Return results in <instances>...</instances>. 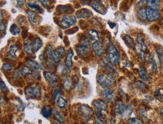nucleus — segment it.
Listing matches in <instances>:
<instances>
[{
    "label": "nucleus",
    "instance_id": "nucleus-1",
    "mask_svg": "<svg viewBox=\"0 0 163 124\" xmlns=\"http://www.w3.org/2000/svg\"><path fill=\"white\" fill-rule=\"evenodd\" d=\"M136 50H137V53L138 54L139 58L142 62H145V53H146V50H147V47H146V44H145L144 39H143V36L141 35H138L136 38Z\"/></svg>",
    "mask_w": 163,
    "mask_h": 124
},
{
    "label": "nucleus",
    "instance_id": "nucleus-2",
    "mask_svg": "<svg viewBox=\"0 0 163 124\" xmlns=\"http://www.w3.org/2000/svg\"><path fill=\"white\" fill-rule=\"evenodd\" d=\"M98 83H99L100 86H102L104 89L109 88L111 86H113L115 83L116 79L115 77L112 74H101L97 78Z\"/></svg>",
    "mask_w": 163,
    "mask_h": 124
},
{
    "label": "nucleus",
    "instance_id": "nucleus-3",
    "mask_svg": "<svg viewBox=\"0 0 163 124\" xmlns=\"http://www.w3.org/2000/svg\"><path fill=\"white\" fill-rule=\"evenodd\" d=\"M107 53H108V58L110 62L114 65H119L120 61V56L119 53L113 44H109L107 47Z\"/></svg>",
    "mask_w": 163,
    "mask_h": 124
},
{
    "label": "nucleus",
    "instance_id": "nucleus-4",
    "mask_svg": "<svg viewBox=\"0 0 163 124\" xmlns=\"http://www.w3.org/2000/svg\"><path fill=\"white\" fill-rule=\"evenodd\" d=\"M25 94L26 98H39L41 97V88L39 86H28L25 89Z\"/></svg>",
    "mask_w": 163,
    "mask_h": 124
},
{
    "label": "nucleus",
    "instance_id": "nucleus-5",
    "mask_svg": "<svg viewBox=\"0 0 163 124\" xmlns=\"http://www.w3.org/2000/svg\"><path fill=\"white\" fill-rule=\"evenodd\" d=\"M60 26L63 29H67L71 26H74L76 23V17L71 15H65L60 20Z\"/></svg>",
    "mask_w": 163,
    "mask_h": 124
},
{
    "label": "nucleus",
    "instance_id": "nucleus-6",
    "mask_svg": "<svg viewBox=\"0 0 163 124\" xmlns=\"http://www.w3.org/2000/svg\"><path fill=\"white\" fill-rule=\"evenodd\" d=\"M45 51L47 53V56L50 58V59L51 61H53L55 63H59L61 60V56L59 53H57L56 50H52V47L50 45L47 46L45 48Z\"/></svg>",
    "mask_w": 163,
    "mask_h": 124
},
{
    "label": "nucleus",
    "instance_id": "nucleus-7",
    "mask_svg": "<svg viewBox=\"0 0 163 124\" xmlns=\"http://www.w3.org/2000/svg\"><path fill=\"white\" fill-rule=\"evenodd\" d=\"M79 112H80V115L86 120L90 119L92 115V110L91 109L90 107H89L86 104H82L80 107V108H79Z\"/></svg>",
    "mask_w": 163,
    "mask_h": 124
},
{
    "label": "nucleus",
    "instance_id": "nucleus-8",
    "mask_svg": "<svg viewBox=\"0 0 163 124\" xmlns=\"http://www.w3.org/2000/svg\"><path fill=\"white\" fill-rule=\"evenodd\" d=\"M161 17V14L158 10H154L152 8L146 9V18L149 21H155Z\"/></svg>",
    "mask_w": 163,
    "mask_h": 124
},
{
    "label": "nucleus",
    "instance_id": "nucleus-9",
    "mask_svg": "<svg viewBox=\"0 0 163 124\" xmlns=\"http://www.w3.org/2000/svg\"><path fill=\"white\" fill-rule=\"evenodd\" d=\"M101 96L106 101L111 102L114 99L115 95L113 90L110 89L109 88H106V89H104L101 91Z\"/></svg>",
    "mask_w": 163,
    "mask_h": 124
},
{
    "label": "nucleus",
    "instance_id": "nucleus-10",
    "mask_svg": "<svg viewBox=\"0 0 163 124\" xmlns=\"http://www.w3.org/2000/svg\"><path fill=\"white\" fill-rule=\"evenodd\" d=\"M100 65H101V66L104 68V69H106L107 71H109V72H110V73L116 72V71H115L114 68H113V64L110 62V59H109L108 57L103 58V59L100 61Z\"/></svg>",
    "mask_w": 163,
    "mask_h": 124
},
{
    "label": "nucleus",
    "instance_id": "nucleus-11",
    "mask_svg": "<svg viewBox=\"0 0 163 124\" xmlns=\"http://www.w3.org/2000/svg\"><path fill=\"white\" fill-rule=\"evenodd\" d=\"M44 76L51 87L56 86V83H57V77L54 74L50 72V71H44Z\"/></svg>",
    "mask_w": 163,
    "mask_h": 124
},
{
    "label": "nucleus",
    "instance_id": "nucleus-12",
    "mask_svg": "<svg viewBox=\"0 0 163 124\" xmlns=\"http://www.w3.org/2000/svg\"><path fill=\"white\" fill-rule=\"evenodd\" d=\"M90 5L96 12L98 13V14H102V15H104V14H105L106 13H107V9H106L105 7L103 5H101V4H100L99 2L92 1V2H91Z\"/></svg>",
    "mask_w": 163,
    "mask_h": 124
},
{
    "label": "nucleus",
    "instance_id": "nucleus-13",
    "mask_svg": "<svg viewBox=\"0 0 163 124\" xmlns=\"http://www.w3.org/2000/svg\"><path fill=\"white\" fill-rule=\"evenodd\" d=\"M92 104H93L94 107H95V108L98 110H102L103 111V110H107V103H106L104 100H101V99L95 100V101H93Z\"/></svg>",
    "mask_w": 163,
    "mask_h": 124
},
{
    "label": "nucleus",
    "instance_id": "nucleus-14",
    "mask_svg": "<svg viewBox=\"0 0 163 124\" xmlns=\"http://www.w3.org/2000/svg\"><path fill=\"white\" fill-rule=\"evenodd\" d=\"M92 12L90 11L87 9H85V8H83V9L79 10L77 12H76V17L77 18H89V17L92 16Z\"/></svg>",
    "mask_w": 163,
    "mask_h": 124
},
{
    "label": "nucleus",
    "instance_id": "nucleus-15",
    "mask_svg": "<svg viewBox=\"0 0 163 124\" xmlns=\"http://www.w3.org/2000/svg\"><path fill=\"white\" fill-rule=\"evenodd\" d=\"M138 74H139V77H140V79H141L143 81L149 82V80H150V77H149V74H147V71H146V70L145 69L144 67L140 66V68H139Z\"/></svg>",
    "mask_w": 163,
    "mask_h": 124
},
{
    "label": "nucleus",
    "instance_id": "nucleus-16",
    "mask_svg": "<svg viewBox=\"0 0 163 124\" xmlns=\"http://www.w3.org/2000/svg\"><path fill=\"white\" fill-rule=\"evenodd\" d=\"M92 49H93L94 52L97 56H100L104 52V48L102 47V44L99 42L98 41H94L92 44Z\"/></svg>",
    "mask_w": 163,
    "mask_h": 124
},
{
    "label": "nucleus",
    "instance_id": "nucleus-17",
    "mask_svg": "<svg viewBox=\"0 0 163 124\" xmlns=\"http://www.w3.org/2000/svg\"><path fill=\"white\" fill-rule=\"evenodd\" d=\"M26 62H27L28 66L30 67L34 71H38V70L43 69L42 65L38 63V62H37L36 61H34L32 60V59H27Z\"/></svg>",
    "mask_w": 163,
    "mask_h": 124
},
{
    "label": "nucleus",
    "instance_id": "nucleus-18",
    "mask_svg": "<svg viewBox=\"0 0 163 124\" xmlns=\"http://www.w3.org/2000/svg\"><path fill=\"white\" fill-rule=\"evenodd\" d=\"M131 113H132V107L130 104H125L124 105L123 110H122L120 116L122 118H126L129 116Z\"/></svg>",
    "mask_w": 163,
    "mask_h": 124
},
{
    "label": "nucleus",
    "instance_id": "nucleus-19",
    "mask_svg": "<svg viewBox=\"0 0 163 124\" xmlns=\"http://www.w3.org/2000/svg\"><path fill=\"white\" fill-rule=\"evenodd\" d=\"M124 104L121 100H118L116 101L114 105V112L116 113V115L117 116H120L121 113H122V110H123Z\"/></svg>",
    "mask_w": 163,
    "mask_h": 124
},
{
    "label": "nucleus",
    "instance_id": "nucleus-20",
    "mask_svg": "<svg viewBox=\"0 0 163 124\" xmlns=\"http://www.w3.org/2000/svg\"><path fill=\"white\" fill-rule=\"evenodd\" d=\"M56 104L59 108H65L68 105V103H67V101L65 100V98H63L62 96H60V95H58L56 97Z\"/></svg>",
    "mask_w": 163,
    "mask_h": 124
},
{
    "label": "nucleus",
    "instance_id": "nucleus-21",
    "mask_svg": "<svg viewBox=\"0 0 163 124\" xmlns=\"http://www.w3.org/2000/svg\"><path fill=\"white\" fill-rule=\"evenodd\" d=\"M76 50H77L79 56H84L85 55H86V53L89 51V47H88V46L80 44V45H78L76 47Z\"/></svg>",
    "mask_w": 163,
    "mask_h": 124
},
{
    "label": "nucleus",
    "instance_id": "nucleus-22",
    "mask_svg": "<svg viewBox=\"0 0 163 124\" xmlns=\"http://www.w3.org/2000/svg\"><path fill=\"white\" fill-rule=\"evenodd\" d=\"M26 14L28 15V19H29V22H30L32 24L35 25L38 23V18H37V15L35 14V13L33 11H26Z\"/></svg>",
    "mask_w": 163,
    "mask_h": 124
},
{
    "label": "nucleus",
    "instance_id": "nucleus-23",
    "mask_svg": "<svg viewBox=\"0 0 163 124\" xmlns=\"http://www.w3.org/2000/svg\"><path fill=\"white\" fill-rule=\"evenodd\" d=\"M146 5L149 8L158 10L160 7V0H148Z\"/></svg>",
    "mask_w": 163,
    "mask_h": 124
},
{
    "label": "nucleus",
    "instance_id": "nucleus-24",
    "mask_svg": "<svg viewBox=\"0 0 163 124\" xmlns=\"http://www.w3.org/2000/svg\"><path fill=\"white\" fill-rule=\"evenodd\" d=\"M72 57H73L72 50H68V53H67V55H66V59H65V65L69 68V69L71 68V66H72V65H73Z\"/></svg>",
    "mask_w": 163,
    "mask_h": 124
},
{
    "label": "nucleus",
    "instance_id": "nucleus-25",
    "mask_svg": "<svg viewBox=\"0 0 163 124\" xmlns=\"http://www.w3.org/2000/svg\"><path fill=\"white\" fill-rule=\"evenodd\" d=\"M123 40L128 47H131V48H135L136 44L135 43H134V41L133 40V38H131V36H129V35H124Z\"/></svg>",
    "mask_w": 163,
    "mask_h": 124
},
{
    "label": "nucleus",
    "instance_id": "nucleus-26",
    "mask_svg": "<svg viewBox=\"0 0 163 124\" xmlns=\"http://www.w3.org/2000/svg\"><path fill=\"white\" fill-rule=\"evenodd\" d=\"M41 113L45 118H49L51 116L52 113H53V109H52V107H49V106H44L41 108Z\"/></svg>",
    "mask_w": 163,
    "mask_h": 124
},
{
    "label": "nucleus",
    "instance_id": "nucleus-27",
    "mask_svg": "<svg viewBox=\"0 0 163 124\" xmlns=\"http://www.w3.org/2000/svg\"><path fill=\"white\" fill-rule=\"evenodd\" d=\"M137 17L141 21H145V20H147V18H146V9L143 8H140L137 12Z\"/></svg>",
    "mask_w": 163,
    "mask_h": 124
},
{
    "label": "nucleus",
    "instance_id": "nucleus-28",
    "mask_svg": "<svg viewBox=\"0 0 163 124\" xmlns=\"http://www.w3.org/2000/svg\"><path fill=\"white\" fill-rule=\"evenodd\" d=\"M43 42L41 41V39H40L39 38H36L34 41L32 42V48H33L34 52H37L41 47H42Z\"/></svg>",
    "mask_w": 163,
    "mask_h": 124
},
{
    "label": "nucleus",
    "instance_id": "nucleus-29",
    "mask_svg": "<svg viewBox=\"0 0 163 124\" xmlns=\"http://www.w3.org/2000/svg\"><path fill=\"white\" fill-rule=\"evenodd\" d=\"M18 50H19V48L17 46L11 45V47H10L9 53H8V55L9 56V57L11 58V59H15L16 54H17V53Z\"/></svg>",
    "mask_w": 163,
    "mask_h": 124
},
{
    "label": "nucleus",
    "instance_id": "nucleus-30",
    "mask_svg": "<svg viewBox=\"0 0 163 124\" xmlns=\"http://www.w3.org/2000/svg\"><path fill=\"white\" fill-rule=\"evenodd\" d=\"M149 63H150V65H151V71H152V72H154V73L156 72L157 65H156V63H155V58H154L153 54H152V53H151V54L149 55Z\"/></svg>",
    "mask_w": 163,
    "mask_h": 124
},
{
    "label": "nucleus",
    "instance_id": "nucleus-31",
    "mask_svg": "<svg viewBox=\"0 0 163 124\" xmlns=\"http://www.w3.org/2000/svg\"><path fill=\"white\" fill-rule=\"evenodd\" d=\"M24 51L27 54H32L33 52V48H32V44H31L30 41L26 40L24 44Z\"/></svg>",
    "mask_w": 163,
    "mask_h": 124
},
{
    "label": "nucleus",
    "instance_id": "nucleus-32",
    "mask_svg": "<svg viewBox=\"0 0 163 124\" xmlns=\"http://www.w3.org/2000/svg\"><path fill=\"white\" fill-rule=\"evenodd\" d=\"M88 35H89V38H90L91 40L94 41H98V38H99V36H98V33L97 32V31L94 30V29H90V30L88 31Z\"/></svg>",
    "mask_w": 163,
    "mask_h": 124
},
{
    "label": "nucleus",
    "instance_id": "nucleus-33",
    "mask_svg": "<svg viewBox=\"0 0 163 124\" xmlns=\"http://www.w3.org/2000/svg\"><path fill=\"white\" fill-rule=\"evenodd\" d=\"M63 87L64 89H66V90L70 91L73 88V84H72V81L70 78H65V80L63 81Z\"/></svg>",
    "mask_w": 163,
    "mask_h": 124
},
{
    "label": "nucleus",
    "instance_id": "nucleus-34",
    "mask_svg": "<svg viewBox=\"0 0 163 124\" xmlns=\"http://www.w3.org/2000/svg\"><path fill=\"white\" fill-rule=\"evenodd\" d=\"M10 32H11L13 35H20L21 31H20V29L17 25L12 24L11 27H10Z\"/></svg>",
    "mask_w": 163,
    "mask_h": 124
},
{
    "label": "nucleus",
    "instance_id": "nucleus-35",
    "mask_svg": "<svg viewBox=\"0 0 163 124\" xmlns=\"http://www.w3.org/2000/svg\"><path fill=\"white\" fill-rule=\"evenodd\" d=\"M53 114H54L55 118H56L58 121H59V122H63L64 121H65V116H64V115L62 114V113H60L59 110H53Z\"/></svg>",
    "mask_w": 163,
    "mask_h": 124
},
{
    "label": "nucleus",
    "instance_id": "nucleus-36",
    "mask_svg": "<svg viewBox=\"0 0 163 124\" xmlns=\"http://www.w3.org/2000/svg\"><path fill=\"white\" fill-rule=\"evenodd\" d=\"M156 53L158 55V60L161 65L163 62V47L161 46H158L156 47Z\"/></svg>",
    "mask_w": 163,
    "mask_h": 124
},
{
    "label": "nucleus",
    "instance_id": "nucleus-37",
    "mask_svg": "<svg viewBox=\"0 0 163 124\" xmlns=\"http://www.w3.org/2000/svg\"><path fill=\"white\" fill-rule=\"evenodd\" d=\"M27 5L30 8H32V9L37 10V11H38V12H40V13H42L43 12V10L41 9V7H40L39 5H38V4L36 3V2H28Z\"/></svg>",
    "mask_w": 163,
    "mask_h": 124
},
{
    "label": "nucleus",
    "instance_id": "nucleus-38",
    "mask_svg": "<svg viewBox=\"0 0 163 124\" xmlns=\"http://www.w3.org/2000/svg\"><path fill=\"white\" fill-rule=\"evenodd\" d=\"M32 70H31L30 67H29V66H24L23 68H22L21 71H20V74H21L23 76H24V77H26V76L32 74Z\"/></svg>",
    "mask_w": 163,
    "mask_h": 124
},
{
    "label": "nucleus",
    "instance_id": "nucleus-39",
    "mask_svg": "<svg viewBox=\"0 0 163 124\" xmlns=\"http://www.w3.org/2000/svg\"><path fill=\"white\" fill-rule=\"evenodd\" d=\"M57 10L62 11V12H68V11H71V7L70 5H61V6L57 7Z\"/></svg>",
    "mask_w": 163,
    "mask_h": 124
},
{
    "label": "nucleus",
    "instance_id": "nucleus-40",
    "mask_svg": "<svg viewBox=\"0 0 163 124\" xmlns=\"http://www.w3.org/2000/svg\"><path fill=\"white\" fill-rule=\"evenodd\" d=\"M154 95H155V96L156 97L159 101H162L163 102V92L161 89H158L157 91H155Z\"/></svg>",
    "mask_w": 163,
    "mask_h": 124
},
{
    "label": "nucleus",
    "instance_id": "nucleus-41",
    "mask_svg": "<svg viewBox=\"0 0 163 124\" xmlns=\"http://www.w3.org/2000/svg\"><path fill=\"white\" fill-rule=\"evenodd\" d=\"M128 124H142V122L138 118L133 117L128 119Z\"/></svg>",
    "mask_w": 163,
    "mask_h": 124
},
{
    "label": "nucleus",
    "instance_id": "nucleus-42",
    "mask_svg": "<svg viewBox=\"0 0 163 124\" xmlns=\"http://www.w3.org/2000/svg\"><path fill=\"white\" fill-rule=\"evenodd\" d=\"M137 88H138V89H140V90H142V91H144L147 89V87H146V85H145L144 83L141 81L137 82Z\"/></svg>",
    "mask_w": 163,
    "mask_h": 124
},
{
    "label": "nucleus",
    "instance_id": "nucleus-43",
    "mask_svg": "<svg viewBox=\"0 0 163 124\" xmlns=\"http://www.w3.org/2000/svg\"><path fill=\"white\" fill-rule=\"evenodd\" d=\"M95 114H96L97 118L101 119V120H102V119H104V118H105V115L103 114L102 110H96V111H95Z\"/></svg>",
    "mask_w": 163,
    "mask_h": 124
},
{
    "label": "nucleus",
    "instance_id": "nucleus-44",
    "mask_svg": "<svg viewBox=\"0 0 163 124\" xmlns=\"http://www.w3.org/2000/svg\"><path fill=\"white\" fill-rule=\"evenodd\" d=\"M56 50L57 51V53H59V55H60L61 57H62V56H65V49H64L62 47H59L57 49H56Z\"/></svg>",
    "mask_w": 163,
    "mask_h": 124
},
{
    "label": "nucleus",
    "instance_id": "nucleus-45",
    "mask_svg": "<svg viewBox=\"0 0 163 124\" xmlns=\"http://www.w3.org/2000/svg\"><path fill=\"white\" fill-rule=\"evenodd\" d=\"M12 68H13L12 65H10V64L8 63L4 64V65H2V70H4V71H11Z\"/></svg>",
    "mask_w": 163,
    "mask_h": 124
},
{
    "label": "nucleus",
    "instance_id": "nucleus-46",
    "mask_svg": "<svg viewBox=\"0 0 163 124\" xmlns=\"http://www.w3.org/2000/svg\"><path fill=\"white\" fill-rule=\"evenodd\" d=\"M38 2H41L44 8H47L50 4V0H38Z\"/></svg>",
    "mask_w": 163,
    "mask_h": 124
},
{
    "label": "nucleus",
    "instance_id": "nucleus-47",
    "mask_svg": "<svg viewBox=\"0 0 163 124\" xmlns=\"http://www.w3.org/2000/svg\"><path fill=\"white\" fill-rule=\"evenodd\" d=\"M0 85H1V91H2V92H5V91L8 90V88H7L6 85L4 83L3 80L0 81Z\"/></svg>",
    "mask_w": 163,
    "mask_h": 124
},
{
    "label": "nucleus",
    "instance_id": "nucleus-48",
    "mask_svg": "<svg viewBox=\"0 0 163 124\" xmlns=\"http://www.w3.org/2000/svg\"><path fill=\"white\" fill-rule=\"evenodd\" d=\"M60 89H59V88H57V89H56L54 90V92H53V95H52V98H53V99H54L55 98H56V97L58 96V94L59 93V92H60Z\"/></svg>",
    "mask_w": 163,
    "mask_h": 124
},
{
    "label": "nucleus",
    "instance_id": "nucleus-49",
    "mask_svg": "<svg viewBox=\"0 0 163 124\" xmlns=\"http://www.w3.org/2000/svg\"><path fill=\"white\" fill-rule=\"evenodd\" d=\"M147 1L148 0H140L138 2V3L137 4V6H143L145 4L147 3Z\"/></svg>",
    "mask_w": 163,
    "mask_h": 124
},
{
    "label": "nucleus",
    "instance_id": "nucleus-50",
    "mask_svg": "<svg viewBox=\"0 0 163 124\" xmlns=\"http://www.w3.org/2000/svg\"><path fill=\"white\" fill-rule=\"evenodd\" d=\"M95 124H107V123H106V122H103L101 119L97 118V119H95Z\"/></svg>",
    "mask_w": 163,
    "mask_h": 124
},
{
    "label": "nucleus",
    "instance_id": "nucleus-51",
    "mask_svg": "<svg viewBox=\"0 0 163 124\" xmlns=\"http://www.w3.org/2000/svg\"><path fill=\"white\" fill-rule=\"evenodd\" d=\"M19 74H20V73H19L18 70H15V71H14V78L17 79V77H18Z\"/></svg>",
    "mask_w": 163,
    "mask_h": 124
},
{
    "label": "nucleus",
    "instance_id": "nucleus-52",
    "mask_svg": "<svg viewBox=\"0 0 163 124\" xmlns=\"http://www.w3.org/2000/svg\"><path fill=\"white\" fill-rule=\"evenodd\" d=\"M17 6H22L23 5V0H17Z\"/></svg>",
    "mask_w": 163,
    "mask_h": 124
},
{
    "label": "nucleus",
    "instance_id": "nucleus-53",
    "mask_svg": "<svg viewBox=\"0 0 163 124\" xmlns=\"http://www.w3.org/2000/svg\"><path fill=\"white\" fill-rule=\"evenodd\" d=\"M5 24H4L3 23V22L2 21H1V27H0V29H1V31H3V30H5Z\"/></svg>",
    "mask_w": 163,
    "mask_h": 124
},
{
    "label": "nucleus",
    "instance_id": "nucleus-54",
    "mask_svg": "<svg viewBox=\"0 0 163 124\" xmlns=\"http://www.w3.org/2000/svg\"><path fill=\"white\" fill-rule=\"evenodd\" d=\"M53 124H64V123H62V122H59V121H53Z\"/></svg>",
    "mask_w": 163,
    "mask_h": 124
},
{
    "label": "nucleus",
    "instance_id": "nucleus-55",
    "mask_svg": "<svg viewBox=\"0 0 163 124\" xmlns=\"http://www.w3.org/2000/svg\"><path fill=\"white\" fill-rule=\"evenodd\" d=\"M160 113H161V116H162V119H163V107L160 108Z\"/></svg>",
    "mask_w": 163,
    "mask_h": 124
},
{
    "label": "nucleus",
    "instance_id": "nucleus-56",
    "mask_svg": "<svg viewBox=\"0 0 163 124\" xmlns=\"http://www.w3.org/2000/svg\"><path fill=\"white\" fill-rule=\"evenodd\" d=\"M86 124H87V123H86Z\"/></svg>",
    "mask_w": 163,
    "mask_h": 124
}]
</instances>
